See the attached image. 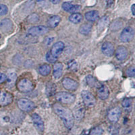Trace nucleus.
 I'll return each mask as SVG.
<instances>
[{
	"instance_id": "nucleus-10",
	"label": "nucleus",
	"mask_w": 135,
	"mask_h": 135,
	"mask_svg": "<svg viewBox=\"0 0 135 135\" xmlns=\"http://www.w3.org/2000/svg\"><path fill=\"white\" fill-rule=\"evenodd\" d=\"M122 115V110L119 107H115L111 109L108 113V118L112 123H115L119 120Z\"/></svg>"
},
{
	"instance_id": "nucleus-5",
	"label": "nucleus",
	"mask_w": 135,
	"mask_h": 135,
	"mask_svg": "<svg viewBox=\"0 0 135 135\" xmlns=\"http://www.w3.org/2000/svg\"><path fill=\"white\" fill-rule=\"evenodd\" d=\"M17 105H18V107L20 110L26 112H31L35 108V105L34 102L25 98H22L18 99V101H17Z\"/></svg>"
},
{
	"instance_id": "nucleus-37",
	"label": "nucleus",
	"mask_w": 135,
	"mask_h": 135,
	"mask_svg": "<svg viewBox=\"0 0 135 135\" xmlns=\"http://www.w3.org/2000/svg\"><path fill=\"white\" fill-rule=\"evenodd\" d=\"M54 37H47L44 39V41L43 43H45V45H49L51 43H52V41H54Z\"/></svg>"
},
{
	"instance_id": "nucleus-32",
	"label": "nucleus",
	"mask_w": 135,
	"mask_h": 135,
	"mask_svg": "<svg viewBox=\"0 0 135 135\" xmlns=\"http://www.w3.org/2000/svg\"><path fill=\"white\" fill-rule=\"evenodd\" d=\"M16 78H17V76L15 73H10V74H9V76H8V83H9V84H12L13 83H15Z\"/></svg>"
},
{
	"instance_id": "nucleus-40",
	"label": "nucleus",
	"mask_w": 135,
	"mask_h": 135,
	"mask_svg": "<svg viewBox=\"0 0 135 135\" xmlns=\"http://www.w3.org/2000/svg\"><path fill=\"white\" fill-rule=\"evenodd\" d=\"M131 9H132V15L134 16L135 15V5L133 4L131 7Z\"/></svg>"
},
{
	"instance_id": "nucleus-1",
	"label": "nucleus",
	"mask_w": 135,
	"mask_h": 135,
	"mask_svg": "<svg viewBox=\"0 0 135 135\" xmlns=\"http://www.w3.org/2000/svg\"><path fill=\"white\" fill-rule=\"evenodd\" d=\"M53 108L55 113L63 121L64 126L68 129L70 130L74 124V118L70 109L59 103H54Z\"/></svg>"
},
{
	"instance_id": "nucleus-33",
	"label": "nucleus",
	"mask_w": 135,
	"mask_h": 135,
	"mask_svg": "<svg viewBox=\"0 0 135 135\" xmlns=\"http://www.w3.org/2000/svg\"><path fill=\"white\" fill-rule=\"evenodd\" d=\"M126 75L130 77H132L134 76L135 74V68L134 66H131L129 67L126 71Z\"/></svg>"
},
{
	"instance_id": "nucleus-2",
	"label": "nucleus",
	"mask_w": 135,
	"mask_h": 135,
	"mask_svg": "<svg viewBox=\"0 0 135 135\" xmlns=\"http://www.w3.org/2000/svg\"><path fill=\"white\" fill-rule=\"evenodd\" d=\"M55 99L63 104H72L75 101V95L70 93L59 92L55 94Z\"/></svg>"
},
{
	"instance_id": "nucleus-16",
	"label": "nucleus",
	"mask_w": 135,
	"mask_h": 135,
	"mask_svg": "<svg viewBox=\"0 0 135 135\" xmlns=\"http://www.w3.org/2000/svg\"><path fill=\"white\" fill-rule=\"evenodd\" d=\"M97 93L98 97L101 100H105L109 97V91L108 87H106L104 85L101 84V86L97 88Z\"/></svg>"
},
{
	"instance_id": "nucleus-30",
	"label": "nucleus",
	"mask_w": 135,
	"mask_h": 135,
	"mask_svg": "<svg viewBox=\"0 0 135 135\" xmlns=\"http://www.w3.org/2000/svg\"><path fill=\"white\" fill-rule=\"evenodd\" d=\"M27 21L31 24L36 23V22L39 21V16L37 14H32L28 16Z\"/></svg>"
},
{
	"instance_id": "nucleus-17",
	"label": "nucleus",
	"mask_w": 135,
	"mask_h": 135,
	"mask_svg": "<svg viewBox=\"0 0 135 135\" xmlns=\"http://www.w3.org/2000/svg\"><path fill=\"white\" fill-rule=\"evenodd\" d=\"M62 8L66 12H76L77 11L80 10L81 6L79 5H74L70 2H64L62 4Z\"/></svg>"
},
{
	"instance_id": "nucleus-18",
	"label": "nucleus",
	"mask_w": 135,
	"mask_h": 135,
	"mask_svg": "<svg viewBox=\"0 0 135 135\" xmlns=\"http://www.w3.org/2000/svg\"><path fill=\"white\" fill-rule=\"evenodd\" d=\"M0 28L3 32H10L13 29V23L9 19L5 18L0 22Z\"/></svg>"
},
{
	"instance_id": "nucleus-39",
	"label": "nucleus",
	"mask_w": 135,
	"mask_h": 135,
	"mask_svg": "<svg viewBox=\"0 0 135 135\" xmlns=\"http://www.w3.org/2000/svg\"><path fill=\"white\" fill-rule=\"evenodd\" d=\"M61 1V0H50V2L52 3H54V4H57V3H60Z\"/></svg>"
},
{
	"instance_id": "nucleus-28",
	"label": "nucleus",
	"mask_w": 135,
	"mask_h": 135,
	"mask_svg": "<svg viewBox=\"0 0 135 135\" xmlns=\"http://www.w3.org/2000/svg\"><path fill=\"white\" fill-rule=\"evenodd\" d=\"M132 101L131 99L129 98H125L123 100L122 102V105L124 109H130L132 108Z\"/></svg>"
},
{
	"instance_id": "nucleus-14",
	"label": "nucleus",
	"mask_w": 135,
	"mask_h": 135,
	"mask_svg": "<svg viewBox=\"0 0 135 135\" xmlns=\"http://www.w3.org/2000/svg\"><path fill=\"white\" fill-rule=\"evenodd\" d=\"M101 51L105 55L108 57L112 56L115 52L114 45L110 42H105L101 46Z\"/></svg>"
},
{
	"instance_id": "nucleus-23",
	"label": "nucleus",
	"mask_w": 135,
	"mask_h": 135,
	"mask_svg": "<svg viewBox=\"0 0 135 135\" xmlns=\"http://www.w3.org/2000/svg\"><path fill=\"white\" fill-rule=\"evenodd\" d=\"M86 81L87 84L89 86L91 87H97L101 86V84H99V82L97 81V80L94 76L91 75H89L86 76Z\"/></svg>"
},
{
	"instance_id": "nucleus-26",
	"label": "nucleus",
	"mask_w": 135,
	"mask_h": 135,
	"mask_svg": "<svg viewBox=\"0 0 135 135\" xmlns=\"http://www.w3.org/2000/svg\"><path fill=\"white\" fill-rule=\"evenodd\" d=\"M91 29H92V26L91 25H89V24H84V25H82L80 27V28H79V32L82 35H86L90 33Z\"/></svg>"
},
{
	"instance_id": "nucleus-8",
	"label": "nucleus",
	"mask_w": 135,
	"mask_h": 135,
	"mask_svg": "<svg viewBox=\"0 0 135 135\" xmlns=\"http://www.w3.org/2000/svg\"><path fill=\"white\" fill-rule=\"evenodd\" d=\"M134 35V32L133 28L131 27H126L123 30L120 35V40L124 43L130 42L133 39Z\"/></svg>"
},
{
	"instance_id": "nucleus-38",
	"label": "nucleus",
	"mask_w": 135,
	"mask_h": 135,
	"mask_svg": "<svg viewBox=\"0 0 135 135\" xmlns=\"http://www.w3.org/2000/svg\"><path fill=\"white\" fill-rule=\"evenodd\" d=\"M7 80V76H6V74H4L3 73L0 72V84L1 83H3V82H5Z\"/></svg>"
},
{
	"instance_id": "nucleus-12",
	"label": "nucleus",
	"mask_w": 135,
	"mask_h": 135,
	"mask_svg": "<svg viewBox=\"0 0 135 135\" xmlns=\"http://www.w3.org/2000/svg\"><path fill=\"white\" fill-rule=\"evenodd\" d=\"M32 120L33 122L34 126L36 128L37 131L40 132H43L44 131L45 126L42 118L37 114H33L32 115Z\"/></svg>"
},
{
	"instance_id": "nucleus-36",
	"label": "nucleus",
	"mask_w": 135,
	"mask_h": 135,
	"mask_svg": "<svg viewBox=\"0 0 135 135\" xmlns=\"http://www.w3.org/2000/svg\"><path fill=\"white\" fill-rule=\"evenodd\" d=\"M121 24H122V22H120L118 21V20L115 21L114 22H113V24H112V26H111V28H112V30H113V31H116V30L118 29H120V28H121V26H118V25H121Z\"/></svg>"
},
{
	"instance_id": "nucleus-27",
	"label": "nucleus",
	"mask_w": 135,
	"mask_h": 135,
	"mask_svg": "<svg viewBox=\"0 0 135 135\" xmlns=\"http://www.w3.org/2000/svg\"><path fill=\"white\" fill-rule=\"evenodd\" d=\"M108 23H109V18H108V17H103V18L100 20V21L99 22V31H103V30H104V28L107 26Z\"/></svg>"
},
{
	"instance_id": "nucleus-35",
	"label": "nucleus",
	"mask_w": 135,
	"mask_h": 135,
	"mask_svg": "<svg viewBox=\"0 0 135 135\" xmlns=\"http://www.w3.org/2000/svg\"><path fill=\"white\" fill-rule=\"evenodd\" d=\"M68 68L71 70H76L77 63L74 60H72L68 63Z\"/></svg>"
},
{
	"instance_id": "nucleus-3",
	"label": "nucleus",
	"mask_w": 135,
	"mask_h": 135,
	"mask_svg": "<svg viewBox=\"0 0 135 135\" xmlns=\"http://www.w3.org/2000/svg\"><path fill=\"white\" fill-rule=\"evenodd\" d=\"M17 88L21 93H29L34 89V84L28 78H23L17 83Z\"/></svg>"
},
{
	"instance_id": "nucleus-22",
	"label": "nucleus",
	"mask_w": 135,
	"mask_h": 135,
	"mask_svg": "<svg viewBox=\"0 0 135 135\" xmlns=\"http://www.w3.org/2000/svg\"><path fill=\"white\" fill-rule=\"evenodd\" d=\"M51 70V68L47 64H42L41 66H39L38 68V72L39 74L42 76H47L50 74Z\"/></svg>"
},
{
	"instance_id": "nucleus-34",
	"label": "nucleus",
	"mask_w": 135,
	"mask_h": 135,
	"mask_svg": "<svg viewBox=\"0 0 135 135\" xmlns=\"http://www.w3.org/2000/svg\"><path fill=\"white\" fill-rule=\"evenodd\" d=\"M8 8L4 4H0V16H4L8 13Z\"/></svg>"
},
{
	"instance_id": "nucleus-6",
	"label": "nucleus",
	"mask_w": 135,
	"mask_h": 135,
	"mask_svg": "<svg viewBox=\"0 0 135 135\" xmlns=\"http://www.w3.org/2000/svg\"><path fill=\"white\" fill-rule=\"evenodd\" d=\"M49 31V28L47 26H32L29 30L28 31V34L30 35L32 37H35V36L43 35L46 34Z\"/></svg>"
},
{
	"instance_id": "nucleus-41",
	"label": "nucleus",
	"mask_w": 135,
	"mask_h": 135,
	"mask_svg": "<svg viewBox=\"0 0 135 135\" xmlns=\"http://www.w3.org/2000/svg\"><path fill=\"white\" fill-rule=\"evenodd\" d=\"M43 1H44V0H37V2H43Z\"/></svg>"
},
{
	"instance_id": "nucleus-13",
	"label": "nucleus",
	"mask_w": 135,
	"mask_h": 135,
	"mask_svg": "<svg viewBox=\"0 0 135 135\" xmlns=\"http://www.w3.org/2000/svg\"><path fill=\"white\" fill-rule=\"evenodd\" d=\"M64 43L61 41H58L57 43H55V44L53 45L52 48L51 49L50 52L51 54L54 55V57H58L62 53L63 50L64 49Z\"/></svg>"
},
{
	"instance_id": "nucleus-24",
	"label": "nucleus",
	"mask_w": 135,
	"mask_h": 135,
	"mask_svg": "<svg viewBox=\"0 0 135 135\" xmlns=\"http://www.w3.org/2000/svg\"><path fill=\"white\" fill-rule=\"evenodd\" d=\"M56 91V86L53 83H48L46 85V94L48 97L54 95Z\"/></svg>"
},
{
	"instance_id": "nucleus-15",
	"label": "nucleus",
	"mask_w": 135,
	"mask_h": 135,
	"mask_svg": "<svg viewBox=\"0 0 135 135\" xmlns=\"http://www.w3.org/2000/svg\"><path fill=\"white\" fill-rule=\"evenodd\" d=\"M115 57L119 61H123L127 58L128 55V51L124 46H120L117 48L116 51H115Z\"/></svg>"
},
{
	"instance_id": "nucleus-42",
	"label": "nucleus",
	"mask_w": 135,
	"mask_h": 135,
	"mask_svg": "<svg viewBox=\"0 0 135 135\" xmlns=\"http://www.w3.org/2000/svg\"><path fill=\"white\" fill-rule=\"evenodd\" d=\"M0 38H1V35H0Z\"/></svg>"
},
{
	"instance_id": "nucleus-31",
	"label": "nucleus",
	"mask_w": 135,
	"mask_h": 135,
	"mask_svg": "<svg viewBox=\"0 0 135 135\" xmlns=\"http://www.w3.org/2000/svg\"><path fill=\"white\" fill-rule=\"evenodd\" d=\"M46 60L48 62H49V63H54H54H55L56 61H57V57H54V55L51 54L50 51H49V52L47 53V54H46Z\"/></svg>"
},
{
	"instance_id": "nucleus-11",
	"label": "nucleus",
	"mask_w": 135,
	"mask_h": 135,
	"mask_svg": "<svg viewBox=\"0 0 135 135\" xmlns=\"http://www.w3.org/2000/svg\"><path fill=\"white\" fill-rule=\"evenodd\" d=\"M85 113V108H84V104L81 103H78L74 107L73 110V115L74 118L76 120H80L83 118Z\"/></svg>"
},
{
	"instance_id": "nucleus-21",
	"label": "nucleus",
	"mask_w": 135,
	"mask_h": 135,
	"mask_svg": "<svg viewBox=\"0 0 135 135\" xmlns=\"http://www.w3.org/2000/svg\"><path fill=\"white\" fill-rule=\"evenodd\" d=\"M99 12L96 10H92L90 12H88L85 14V18L86 20L90 22L96 21L99 19Z\"/></svg>"
},
{
	"instance_id": "nucleus-9",
	"label": "nucleus",
	"mask_w": 135,
	"mask_h": 135,
	"mask_svg": "<svg viewBox=\"0 0 135 135\" xmlns=\"http://www.w3.org/2000/svg\"><path fill=\"white\" fill-rule=\"evenodd\" d=\"M61 83L64 88L68 91H75L78 87V83L76 80L68 77L64 78Z\"/></svg>"
},
{
	"instance_id": "nucleus-25",
	"label": "nucleus",
	"mask_w": 135,
	"mask_h": 135,
	"mask_svg": "<svg viewBox=\"0 0 135 135\" xmlns=\"http://www.w3.org/2000/svg\"><path fill=\"white\" fill-rule=\"evenodd\" d=\"M69 20L74 24H78L83 20V16L80 13H73L70 16Z\"/></svg>"
},
{
	"instance_id": "nucleus-20",
	"label": "nucleus",
	"mask_w": 135,
	"mask_h": 135,
	"mask_svg": "<svg viewBox=\"0 0 135 135\" xmlns=\"http://www.w3.org/2000/svg\"><path fill=\"white\" fill-rule=\"evenodd\" d=\"M61 21V18L59 16L55 15L50 17L47 21V25L50 28H55L60 24Z\"/></svg>"
},
{
	"instance_id": "nucleus-29",
	"label": "nucleus",
	"mask_w": 135,
	"mask_h": 135,
	"mask_svg": "<svg viewBox=\"0 0 135 135\" xmlns=\"http://www.w3.org/2000/svg\"><path fill=\"white\" fill-rule=\"evenodd\" d=\"M103 130L100 126H96L93 128L89 132V135H101L103 134Z\"/></svg>"
},
{
	"instance_id": "nucleus-4",
	"label": "nucleus",
	"mask_w": 135,
	"mask_h": 135,
	"mask_svg": "<svg viewBox=\"0 0 135 135\" xmlns=\"http://www.w3.org/2000/svg\"><path fill=\"white\" fill-rule=\"evenodd\" d=\"M84 105L86 108H93L96 104V99L91 93L87 91H83L81 93Z\"/></svg>"
},
{
	"instance_id": "nucleus-7",
	"label": "nucleus",
	"mask_w": 135,
	"mask_h": 135,
	"mask_svg": "<svg viewBox=\"0 0 135 135\" xmlns=\"http://www.w3.org/2000/svg\"><path fill=\"white\" fill-rule=\"evenodd\" d=\"M13 95L6 91H0V106H7L12 103Z\"/></svg>"
},
{
	"instance_id": "nucleus-19",
	"label": "nucleus",
	"mask_w": 135,
	"mask_h": 135,
	"mask_svg": "<svg viewBox=\"0 0 135 135\" xmlns=\"http://www.w3.org/2000/svg\"><path fill=\"white\" fill-rule=\"evenodd\" d=\"M63 73V65L61 62H55L54 65L53 76L55 78L58 79L62 75Z\"/></svg>"
}]
</instances>
